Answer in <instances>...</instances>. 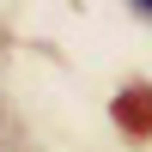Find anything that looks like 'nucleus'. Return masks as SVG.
I'll use <instances>...</instances> for the list:
<instances>
[{
    "mask_svg": "<svg viewBox=\"0 0 152 152\" xmlns=\"http://www.w3.org/2000/svg\"><path fill=\"white\" fill-rule=\"evenodd\" d=\"M116 122L134 134H152V85H134V91L116 97Z\"/></svg>",
    "mask_w": 152,
    "mask_h": 152,
    "instance_id": "nucleus-1",
    "label": "nucleus"
},
{
    "mask_svg": "<svg viewBox=\"0 0 152 152\" xmlns=\"http://www.w3.org/2000/svg\"><path fill=\"white\" fill-rule=\"evenodd\" d=\"M134 6H140V12H152V0H134Z\"/></svg>",
    "mask_w": 152,
    "mask_h": 152,
    "instance_id": "nucleus-2",
    "label": "nucleus"
}]
</instances>
